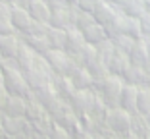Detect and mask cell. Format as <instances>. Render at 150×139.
I'll return each instance as SVG.
<instances>
[{
    "mask_svg": "<svg viewBox=\"0 0 150 139\" xmlns=\"http://www.w3.org/2000/svg\"><path fill=\"white\" fill-rule=\"evenodd\" d=\"M21 39L16 33H8V35H0V54L4 60H13L16 52H18Z\"/></svg>",
    "mask_w": 150,
    "mask_h": 139,
    "instance_id": "cell-13",
    "label": "cell"
},
{
    "mask_svg": "<svg viewBox=\"0 0 150 139\" xmlns=\"http://www.w3.org/2000/svg\"><path fill=\"white\" fill-rule=\"evenodd\" d=\"M33 21H35V19L31 18V14L27 12L25 6L12 4V23H13V29H16V31H19V33L25 35V33L31 29Z\"/></svg>",
    "mask_w": 150,
    "mask_h": 139,
    "instance_id": "cell-7",
    "label": "cell"
},
{
    "mask_svg": "<svg viewBox=\"0 0 150 139\" xmlns=\"http://www.w3.org/2000/svg\"><path fill=\"white\" fill-rule=\"evenodd\" d=\"M148 85H150V76H148Z\"/></svg>",
    "mask_w": 150,
    "mask_h": 139,
    "instance_id": "cell-34",
    "label": "cell"
},
{
    "mask_svg": "<svg viewBox=\"0 0 150 139\" xmlns=\"http://www.w3.org/2000/svg\"><path fill=\"white\" fill-rule=\"evenodd\" d=\"M131 58H129V54L123 52V50H115L114 56H112L110 64H108V68H110V73H115V76H123L125 72L129 70V66H131Z\"/></svg>",
    "mask_w": 150,
    "mask_h": 139,
    "instance_id": "cell-15",
    "label": "cell"
},
{
    "mask_svg": "<svg viewBox=\"0 0 150 139\" xmlns=\"http://www.w3.org/2000/svg\"><path fill=\"white\" fill-rule=\"evenodd\" d=\"M4 126L8 128L10 131H18L19 128L23 126V120H21V118H18V116H8L4 120Z\"/></svg>",
    "mask_w": 150,
    "mask_h": 139,
    "instance_id": "cell-28",
    "label": "cell"
},
{
    "mask_svg": "<svg viewBox=\"0 0 150 139\" xmlns=\"http://www.w3.org/2000/svg\"><path fill=\"white\" fill-rule=\"evenodd\" d=\"M0 85H4V70L0 66Z\"/></svg>",
    "mask_w": 150,
    "mask_h": 139,
    "instance_id": "cell-31",
    "label": "cell"
},
{
    "mask_svg": "<svg viewBox=\"0 0 150 139\" xmlns=\"http://www.w3.org/2000/svg\"><path fill=\"white\" fill-rule=\"evenodd\" d=\"M66 76L73 81L75 89H88V87L93 85V76H91V72H88L85 66L77 64V62H73V66L69 68V72H67Z\"/></svg>",
    "mask_w": 150,
    "mask_h": 139,
    "instance_id": "cell-10",
    "label": "cell"
},
{
    "mask_svg": "<svg viewBox=\"0 0 150 139\" xmlns=\"http://www.w3.org/2000/svg\"><path fill=\"white\" fill-rule=\"evenodd\" d=\"M104 2V0H77V8L83 10V12H88V14H94L98 8H100V4Z\"/></svg>",
    "mask_w": 150,
    "mask_h": 139,
    "instance_id": "cell-27",
    "label": "cell"
},
{
    "mask_svg": "<svg viewBox=\"0 0 150 139\" xmlns=\"http://www.w3.org/2000/svg\"><path fill=\"white\" fill-rule=\"evenodd\" d=\"M66 2H67L69 6H75V4H77V0H66Z\"/></svg>",
    "mask_w": 150,
    "mask_h": 139,
    "instance_id": "cell-32",
    "label": "cell"
},
{
    "mask_svg": "<svg viewBox=\"0 0 150 139\" xmlns=\"http://www.w3.org/2000/svg\"><path fill=\"white\" fill-rule=\"evenodd\" d=\"M129 58H131L133 64H137V66H144V62L148 60V45H146L144 37L135 41V45H133L131 52H129Z\"/></svg>",
    "mask_w": 150,
    "mask_h": 139,
    "instance_id": "cell-18",
    "label": "cell"
},
{
    "mask_svg": "<svg viewBox=\"0 0 150 139\" xmlns=\"http://www.w3.org/2000/svg\"><path fill=\"white\" fill-rule=\"evenodd\" d=\"M123 79L131 85H142V83H148V76H146L144 68L137 66V64H131L129 70L123 73Z\"/></svg>",
    "mask_w": 150,
    "mask_h": 139,
    "instance_id": "cell-20",
    "label": "cell"
},
{
    "mask_svg": "<svg viewBox=\"0 0 150 139\" xmlns=\"http://www.w3.org/2000/svg\"><path fill=\"white\" fill-rule=\"evenodd\" d=\"M137 110L146 116H150V89L148 87H139L137 97Z\"/></svg>",
    "mask_w": 150,
    "mask_h": 139,
    "instance_id": "cell-25",
    "label": "cell"
},
{
    "mask_svg": "<svg viewBox=\"0 0 150 139\" xmlns=\"http://www.w3.org/2000/svg\"><path fill=\"white\" fill-rule=\"evenodd\" d=\"M94 48H96V54L100 56L102 60H104V62L110 64L112 56H114V52H115V46H114V43H112L110 37H108V39H104V41H100L98 45H94Z\"/></svg>",
    "mask_w": 150,
    "mask_h": 139,
    "instance_id": "cell-24",
    "label": "cell"
},
{
    "mask_svg": "<svg viewBox=\"0 0 150 139\" xmlns=\"http://www.w3.org/2000/svg\"><path fill=\"white\" fill-rule=\"evenodd\" d=\"M8 97H10L8 89H6L4 85H0V108H4V104H6V101H8Z\"/></svg>",
    "mask_w": 150,
    "mask_h": 139,
    "instance_id": "cell-30",
    "label": "cell"
},
{
    "mask_svg": "<svg viewBox=\"0 0 150 139\" xmlns=\"http://www.w3.org/2000/svg\"><path fill=\"white\" fill-rule=\"evenodd\" d=\"M23 77H25L27 81V85H29V89H42V87L50 85V81H52V76H48V73H44L40 72L37 66H31V68H27V70H23Z\"/></svg>",
    "mask_w": 150,
    "mask_h": 139,
    "instance_id": "cell-11",
    "label": "cell"
},
{
    "mask_svg": "<svg viewBox=\"0 0 150 139\" xmlns=\"http://www.w3.org/2000/svg\"><path fill=\"white\" fill-rule=\"evenodd\" d=\"M4 108L8 110L10 116H19V114H23L27 110V103L23 97H19V95H10L8 101H6Z\"/></svg>",
    "mask_w": 150,
    "mask_h": 139,
    "instance_id": "cell-21",
    "label": "cell"
},
{
    "mask_svg": "<svg viewBox=\"0 0 150 139\" xmlns=\"http://www.w3.org/2000/svg\"><path fill=\"white\" fill-rule=\"evenodd\" d=\"M50 25L52 27H60V29H71L73 27V18H71V6L69 4H62L52 8L50 14Z\"/></svg>",
    "mask_w": 150,
    "mask_h": 139,
    "instance_id": "cell-9",
    "label": "cell"
},
{
    "mask_svg": "<svg viewBox=\"0 0 150 139\" xmlns=\"http://www.w3.org/2000/svg\"><path fill=\"white\" fill-rule=\"evenodd\" d=\"M93 16H94V19H96L100 25H104V29H106V27H110L112 23L117 19L119 10L115 8L114 4H112L110 0H104V2L100 4V8H98L96 12L93 14Z\"/></svg>",
    "mask_w": 150,
    "mask_h": 139,
    "instance_id": "cell-12",
    "label": "cell"
},
{
    "mask_svg": "<svg viewBox=\"0 0 150 139\" xmlns=\"http://www.w3.org/2000/svg\"><path fill=\"white\" fill-rule=\"evenodd\" d=\"M35 56H37V52L31 48V46L27 45L25 41H21V45H19V48H18V52H16V56H13V64L19 68V70H27V68H31L33 66V62H35Z\"/></svg>",
    "mask_w": 150,
    "mask_h": 139,
    "instance_id": "cell-14",
    "label": "cell"
},
{
    "mask_svg": "<svg viewBox=\"0 0 150 139\" xmlns=\"http://www.w3.org/2000/svg\"><path fill=\"white\" fill-rule=\"evenodd\" d=\"M112 39V43H114V46H115V50H123V52H131V48H133V45H135V41L137 39H133V37H129V35H125V33H121V35H115V37H110Z\"/></svg>",
    "mask_w": 150,
    "mask_h": 139,
    "instance_id": "cell-26",
    "label": "cell"
},
{
    "mask_svg": "<svg viewBox=\"0 0 150 139\" xmlns=\"http://www.w3.org/2000/svg\"><path fill=\"white\" fill-rule=\"evenodd\" d=\"M46 39H48L50 48H64V45H66V29L50 25L48 31H46Z\"/></svg>",
    "mask_w": 150,
    "mask_h": 139,
    "instance_id": "cell-22",
    "label": "cell"
},
{
    "mask_svg": "<svg viewBox=\"0 0 150 139\" xmlns=\"http://www.w3.org/2000/svg\"><path fill=\"white\" fill-rule=\"evenodd\" d=\"M106 124L115 131H127L131 128V114L123 108H112L106 114Z\"/></svg>",
    "mask_w": 150,
    "mask_h": 139,
    "instance_id": "cell-8",
    "label": "cell"
},
{
    "mask_svg": "<svg viewBox=\"0 0 150 139\" xmlns=\"http://www.w3.org/2000/svg\"><path fill=\"white\" fill-rule=\"evenodd\" d=\"M73 110L79 114H87V112H94V103H96V95L88 89H75L73 95L69 97Z\"/></svg>",
    "mask_w": 150,
    "mask_h": 139,
    "instance_id": "cell-5",
    "label": "cell"
},
{
    "mask_svg": "<svg viewBox=\"0 0 150 139\" xmlns=\"http://www.w3.org/2000/svg\"><path fill=\"white\" fill-rule=\"evenodd\" d=\"M139 19H141L142 37H144V39H150V12H144Z\"/></svg>",
    "mask_w": 150,
    "mask_h": 139,
    "instance_id": "cell-29",
    "label": "cell"
},
{
    "mask_svg": "<svg viewBox=\"0 0 150 139\" xmlns=\"http://www.w3.org/2000/svg\"><path fill=\"white\" fill-rule=\"evenodd\" d=\"M12 62L13 60H4V62H2V70H4V87L8 89L10 95L25 97V95L29 93V85H27L21 70H19L18 66H12Z\"/></svg>",
    "mask_w": 150,
    "mask_h": 139,
    "instance_id": "cell-1",
    "label": "cell"
},
{
    "mask_svg": "<svg viewBox=\"0 0 150 139\" xmlns=\"http://www.w3.org/2000/svg\"><path fill=\"white\" fill-rule=\"evenodd\" d=\"M18 4L25 6L27 12L31 14V18L35 19V21H40V23H48L50 21L52 10H50V6H48L46 0H19Z\"/></svg>",
    "mask_w": 150,
    "mask_h": 139,
    "instance_id": "cell-6",
    "label": "cell"
},
{
    "mask_svg": "<svg viewBox=\"0 0 150 139\" xmlns=\"http://www.w3.org/2000/svg\"><path fill=\"white\" fill-rule=\"evenodd\" d=\"M123 89H125V79H121V76H115V73H110L100 83V91H102V97H104V103L110 104L112 108L119 106Z\"/></svg>",
    "mask_w": 150,
    "mask_h": 139,
    "instance_id": "cell-2",
    "label": "cell"
},
{
    "mask_svg": "<svg viewBox=\"0 0 150 139\" xmlns=\"http://www.w3.org/2000/svg\"><path fill=\"white\" fill-rule=\"evenodd\" d=\"M87 45L88 43L85 41L83 33H81L79 29L71 27V29L66 31V45H64V50H66L71 56V60H75L77 64H81V54H83V50H85ZM81 66H83V64H81Z\"/></svg>",
    "mask_w": 150,
    "mask_h": 139,
    "instance_id": "cell-4",
    "label": "cell"
},
{
    "mask_svg": "<svg viewBox=\"0 0 150 139\" xmlns=\"http://www.w3.org/2000/svg\"><path fill=\"white\" fill-rule=\"evenodd\" d=\"M137 97H139V87L137 85H131V83H125V89L121 93V103L119 106L127 110L129 114L137 110Z\"/></svg>",
    "mask_w": 150,
    "mask_h": 139,
    "instance_id": "cell-17",
    "label": "cell"
},
{
    "mask_svg": "<svg viewBox=\"0 0 150 139\" xmlns=\"http://www.w3.org/2000/svg\"><path fill=\"white\" fill-rule=\"evenodd\" d=\"M13 23H12V4L6 0H0V35L13 33Z\"/></svg>",
    "mask_w": 150,
    "mask_h": 139,
    "instance_id": "cell-19",
    "label": "cell"
},
{
    "mask_svg": "<svg viewBox=\"0 0 150 139\" xmlns=\"http://www.w3.org/2000/svg\"><path fill=\"white\" fill-rule=\"evenodd\" d=\"M25 43L31 46L37 54H44L46 50L50 48L46 35H25Z\"/></svg>",
    "mask_w": 150,
    "mask_h": 139,
    "instance_id": "cell-23",
    "label": "cell"
},
{
    "mask_svg": "<svg viewBox=\"0 0 150 139\" xmlns=\"http://www.w3.org/2000/svg\"><path fill=\"white\" fill-rule=\"evenodd\" d=\"M81 33H83L85 41H87L88 45H98L100 41L108 39V33H106V29H104V25H100L96 19H94L91 25H87L85 29H81Z\"/></svg>",
    "mask_w": 150,
    "mask_h": 139,
    "instance_id": "cell-16",
    "label": "cell"
},
{
    "mask_svg": "<svg viewBox=\"0 0 150 139\" xmlns=\"http://www.w3.org/2000/svg\"><path fill=\"white\" fill-rule=\"evenodd\" d=\"M2 62H4V58H2V54H0V66H2Z\"/></svg>",
    "mask_w": 150,
    "mask_h": 139,
    "instance_id": "cell-33",
    "label": "cell"
},
{
    "mask_svg": "<svg viewBox=\"0 0 150 139\" xmlns=\"http://www.w3.org/2000/svg\"><path fill=\"white\" fill-rule=\"evenodd\" d=\"M42 56L46 58L48 66L52 68V72L60 73V76H66V73L69 72V68L73 66V62H75V60H71V56L64 48H48Z\"/></svg>",
    "mask_w": 150,
    "mask_h": 139,
    "instance_id": "cell-3",
    "label": "cell"
}]
</instances>
